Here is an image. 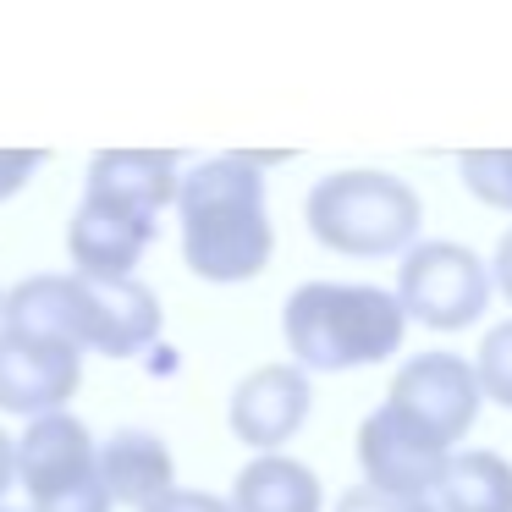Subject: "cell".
<instances>
[{
    "instance_id": "603a6c76",
    "label": "cell",
    "mask_w": 512,
    "mask_h": 512,
    "mask_svg": "<svg viewBox=\"0 0 512 512\" xmlns=\"http://www.w3.org/2000/svg\"><path fill=\"white\" fill-rule=\"evenodd\" d=\"M17 485V441L6 430H0V496Z\"/></svg>"
},
{
    "instance_id": "cb8c5ba5",
    "label": "cell",
    "mask_w": 512,
    "mask_h": 512,
    "mask_svg": "<svg viewBox=\"0 0 512 512\" xmlns=\"http://www.w3.org/2000/svg\"><path fill=\"white\" fill-rule=\"evenodd\" d=\"M0 325H6V292H0Z\"/></svg>"
},
{
    "instance_id": "5bb4252c",
    "label": "cell",
    "mask_w": 512,
    "mask_h": 512,
    "mask_svg": "<svg viewBox=\"0 0 512 512\" xmlns=\"http://www.w3.org/2000/svg\"><path fill=\"white\" fill-rule=\"evenodd\" d=\"M320 507H325L320 474L287 452L254 457L232 479V512H320Z\"/></svg>"
},
{
    "instance_id": "30bf717a",
    "label": "cell",
    "mask_w": 512,
    "mask_h": 512,
    "mask_svg": "<svg viewBox=\"0 0 512 512\" xmlns=\"http://www.w3.org/2000/svg\"><path fill=\"white\" fill-rule=\"evenodd\" d=\"M160 221L138 215L116 199H94L83 193V204L72 210L67 226V254H72V276H94V281H127L133 265L144 259V248L155 243Z\"/></svg>"
},
{
    "instance_id": "9a60e30c",
    "label": "cell",
    "mask_w": 512,
    "mask_h": 512,
    "mask_svg": "<svg viewBox=\"0 0 512 512\" xmlns=\"http://www.w3.org/2000/svg\"><path fill=\"white\" fill-rule=\"evenodd\" d=\"M441 512H512V463L501 452H452L446 479L435 490Z\"/></svg>"
},
{
    "instance_id": "5b68a950",
    "label": "cell",
    "mask_w": 512,
    "mask_h": 512,
    "mask_svg": "<svg viewBox=\"0 0 512 512\" xmlns=\"http://www.w3.org/2000/svg\"><path fill=\"white\" fill-rule=\"evenodd\" d=\"M446 463H452V446H441L424 424H413L391 402H380L358 424V468H364V485H375V490L435 501V490L446 479Z\"/></svg>"
},
{
    "instance_id": "4fadbf2b",
    "label": "cell",
    "mask_w": 512,
    "mask_h": 512,
    "mask_svg": "<svg viewBox=\"0 0 512 512\" xmlns=\"http://www.w3.org/2000/svg\"><path fill=\"white\" fill-rule=\"evenodd\" d=\"M100 485L111 490L116 507L149 512L160 496L177 490V463H171V446L155 430H116L100 446Z\"/></svg>"
},
{
    "instance_id": "277c9868",
    "label": "cell",
    "mask_w": 512,
    "mask_h": 512,
    "mask_svg": "<svg viewBox=\"0 0 512 512\" xmlns=\"http://www.w3.org/2000/svg\"><path fill=\"white\" fill-rule=\"evenodd\" d=\"M397 303L424 331H468L490 303V270L463 243H413L397 270Z\"/></svg>"
},
{
    "instance_id": "6da1fadb",
    "label": "cell",
    "mask_w": 512,
    "mask_h": 512,
    "mask_svg": "<svg viewBox=\"0 0 512 512\" xmlns=\"http://www.w3.org/2000/svg\"><path fill=\"white\" fill-rule=\"evenodd\" d=\"M177 215H182V259L199 281L237 287V281H254L276 254L265 177H259V166H248L237 155H215L182 171Z\"/></svg>"
},
{
    "instance_id": "ac0fdd59",
    "label": "cell",
    "mask_w": 512,
    "mask_h": 512,
    "mask_svg": "<svg viewBox=\"0 0 512 512\" xmlns=\"http://www.w3.org/2000/svg\"><path fill=\"white\" fill-rule=\"evenodd\" d=\"M336 512H441L435 501H413V496H391L375 485H353L336 496Z\"/></svg>"
},
{
    "instance_id": "9c48e42d",
    "label": "cell",
    "mask_w": 512,
    "mask_h": 512,
    "mask_svg": "<svg viewBox=\"0 0 512 512\" xmlns=\"http://www.w3.org/2000/svg\"><path fill=\"white\" fill-rule=\"evenodd\" d=\"M100 479V441L89 435V424L72 413H50L34 419L17 435V485L28 490V501H56L67 490Z\"/></svg>"
},
{
    "instance_id": "d6986e66",
    "label": "cell",
    "mask_w": 512,
    "mask_h": 512,
    "mask_svg": "<svg viewBox=\"0 0 512 512\" xmlns=\"http://www.w3.org/2000/svg\"><path fill=\"white\" fill-rule=\"evenodd\" d=\"M39 166H45L39 149H0V199H17V193L34 182Z\"/></svg>"
},
{
    "instance_id": "7402d4cb",
    "label": "cell",
    "mask_w": 512,
    "mask_h": 512,
    "mask_svg": "<svg viewBox=\"0 0 512 512\" xmlns=\"http://www.w3.org/2000/svg\"><path fill=\"white\" fill-rule=\"evenodd\" d=\"M490 276H496L501 298L512 303V232H501V243H496V259H490Z\"/></svg>"
},
{
    "instance_id": "8fae6325",
    "label": "cell",
    "mask_w": 512,
    "mask_h": 512,
    "mask_svg": "<svg viewBox=\"0 0 512 512\" xmlns=\"http://www.w3.org/2000/svg\"><path fill=\"white\" fill-rule=\"evenodd\" d=\"M309 408H314L309 375L298 364H265L237 380L226 419H232L237 441L265 457V452H281V441H292L309 424Z\"/></svg>"
},
{
    "instance_id": "52a82bcc",
    "label": "cell",
    "mask_w": 512,
    "mask_h": 512,
    "mask_svg": "<svg viewBox=\"0 0 512 512\" xmlns=\"http://www.w3.org/2000/svg\"><path fill=\"white\" fill-rule=\"evenodd\" d=\"M386 402L402 408L413 424H424L441 446H452L474 430L485 391H479V375L463 353H413L408 364L391 375Z\"/></svg>"
},
{
    "instance_id": "ba28073f",
    "label": "cell",
    "mask_w": 512,
    "mask_h": 512,
    "mask_svg": "<svg viewBox=\"0 0 512 512\" xmlns=\"http://www.w3.org/2000/svg\"><path fill=\"white\" fill-rule=\"evenodd\" d=\"M160 336V298L138 276H72V342L105 358H138Z\"/></svg>"
},
{
    "instance_id": "d4e9b609",
    "label": "cell",
    "mask_w": 512,
    "mask_h": 512,
    "mask_svg": "<svg viewBox=\"0 0 512 512\" xmlns=\"http://www.w3.org/2000/svg\"><path fill=\"white\" fill-rule=\"evenodd\" d=\"M0 512H17V507H0Z\"/></svg>"
},
{
    "instance_id": "7a4b0ae2",
    "label": "cell",
    "mask_w": 512,
    "mask_h": 512,
    "mask_svg": "<svg viewBox=\"0 0 512 512\" xmlns=\"http://www.w3.org/2000/svg\"><path fill=\"white\" fill-rule=\"evenodd\" d=\"M402 331H408V314H402L397 292L364 287V281H303L281 303V336L303 375L386 364L402 347Z\"/></svg>"
},
{
    "instance_id": "2e32d148",
    "label": "cell",
    "mask_w": 512,
    "mask_h": 512,
    "mask_svg": "<svg viewBox=\"0 0 512 512\" xmlns=\"http://www.w3.org/2000/svg\"><path fill=\"white\" fill-rule=\"evenodd\" d=\"M457 171H463V188L479 204L512 215V149H463Z\"/></svg>"
},
{
    "instance_id": "8992f818",
    "label": "cell",
    "mask_w": 512,
    "mask_h": 512,
    "mask_svg": "<svg viewBox=\"0 0 512 512\" xmlns=\"http://www.w3.org/2000/svg\"><path fill=\"white\" fill-rule=\"evenodd\" d=\"M83 386V347L39 331L0 325V413L17 419H50L67 413V402Z\"/></svg>"
},
{
    "instance_id": "7c38bea8",
    "label": "cell",
    "mask_w": 512,
    "mask_h": 512,
    "mask_svg": "<svg viewBox=\"0 0 512 512\" xmlns=\"http://www.w3.org/2000/svg\"><path fill=\"white\" fill-rule=\"evenodd\" d=\"M83 193L94 199H116L138 215H155L166 204H177L182 193V160L171 149H100L89 160V177H83Z\"/></svg>"
},
{
    "instance_id": "ffe728a7",
    "label": "cell",
    "mask_w": 512,
    "mask_h": 512,
    "mask_svg": "<svg viewBox=\"0 0 512 512\" xmlns=\"http://www.w3.org/2000/svg\"><path fill=\"white\" fill-rule=\"evenodd\" d=\"M111 507H116L111 490H105L100 479H89V485L67 490V496H56V501H39V507H28V512H111Z\"/></svg>"
},
{
    "instance_id": "3957f363",
    "label": "cell",
    "mask_w": 512,
    "mask_h": 512,
    "mask_svg": "<svg viewBox=\"0 0 512 512\" xmlns=\"http://www.w3.org/2000/svg\"><path fill=\"white\" fill-rule=\"evenodd\" d=\"M303 221H309L314 243L347 259H391L408 254L419 243L424 204L391 171H331L309 188L303 199Z\"/></svg>"
},
{
    "instance_id": "44dd1931",
    "label": "cell",
    "mask_w": 512,
    "mask_h": 512,
    "mask_svg": "<svg viewBox=\"0 0 512 512\" xmlns=\"http://www.w3.org/2000/svg\"><path fill=\"white\" fill-rule=\"evenodd\" d=\"M149 512H232V501L210 496V490H171V496H160Z\"/></svg>"
},
{
    "instance_id": "e0dca14e",
    "label": "cell",
    "mask_w": 512,
    "mask_h": 512,
    "mask_svg": "<svg viewBox=\"0 0 512 512\" xmlns=\"http://www.w3.org/2000/svg\"><path fill=\"white\" fill-rule=\"evenodd\" d=\"M474 375H479V391L501 408H512V320L490 325L485 342L474 353Z\"/></svg>"
}]
</instances>
